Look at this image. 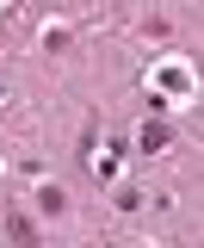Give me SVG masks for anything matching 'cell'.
Returning <instances> with one entry per match:
<instances>
[{"label": "cell", "mask_w": 204, "mask_h": 248, "mask_svg": "<svg viewBox=\"0 0 204 248\" xmlns=\"http://www.w3.org/2000/svg\"><path fill=\"white\" fill-rule=\"evenodd\" d=\"M6 242H19V248H37V223H31V217H6Z\"/></svg>", "instance_id": "cell-1"}, {"label": "cell", "mask_w": 204, "mask_h": 248, "mask_svg": "<svg viewBox=\"0 0 204 248\" xmlns=\"http://www.w3.org/2000/svg\"><path fill=\"white\" fill-rule=\"evenodd\" d=\"M167 137H174V130H167V124H161V118H155V124H148V130H143V155H155V149H167Z\"/></svg>", "instance_id": "cell-2"}, {"label": "cell", "mask_w": 204, "mask_h": 248, "mask_svg": "<svg viewBox=\"0 0 204 248\" xmlns=\"http://www.w3.org/2000/svg\"><path fill=\"white\" fill-rule=\"evenodd\" d=\"M62 205H68V192H62V186H44V211L56 217V211H62Z\"/></svg>", "instance_id": "cell-3"}]
</instances>
